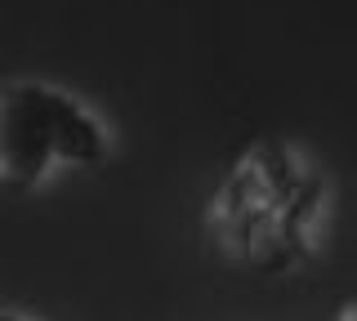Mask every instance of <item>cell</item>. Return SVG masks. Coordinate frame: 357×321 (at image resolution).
Here are the masks:
<instances>
[{
    "label": "cell",
    "instance_id": "cell-3",
    "mask_svg": "<svg viewBox=\"0 0 357 321\" xmlns=\"http://www.w3.org/2000/svg\"><path fill=\"white\" fill-rule=\"evenodd\" d=\"M0 321H31L27 313H14V308H0Z\"/></svg>",
    "mask_w": 357,
    "mask_h": 321
},
{
    "label": "cell",
    "instance_id": "cell-1",
    "mask_svg": "<svg viewBox=\"0 0 357 321\" xmlns=\"http://www.w3.org/2000/svg\"><path fill=\"white\" fill-rule=\"evenodd\" d=\"M331 179L290 139H255L206 201V232L228 263L259 276L299 272L317 254Z\"/></svg>",
    "mask_w": 357,
    "mask_h": 321
},
{
    "label": "cell",
    "instance_id": "cell-4",
    "mask_svg": "<svg viewBox=\"0 0 357 321\" xmlns=\"http://www.w3.org/2000/svg\"><path fill=\"white\" fill-rule=\"evenodd\" d=\"M335 321H357V304H349V308H344V313L335 317Z\"/></svg>",
    "mask_w": 357,
    "mask_h": 321
},
{
    "label": "cell",
    "instance_id": "cell-2",
    "mask_svg": "<svg viewBox=\"0 0 357 321\" xmlns=\"http://www.w3.org/2000/svg\"><path fill=\"white\" fill-rule=\"evenodd\" d=\"M116 134L94 103L40 76L0 81V187L36 192L59 170H94L112 161Z\"/></svg>",
    "mask_w": 357,
    "mask_h": 321
}]
</instances>
